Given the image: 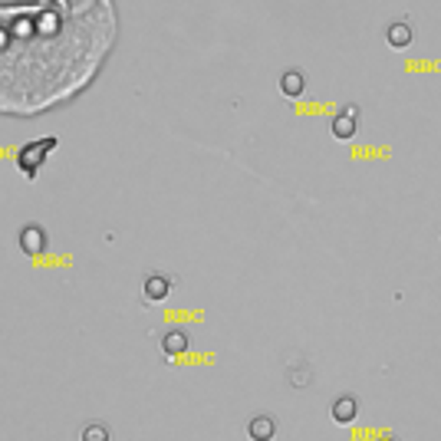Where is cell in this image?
Returning <instances> with one entry per match:
<instances>
[{"mask_svg":"<svg viewBox=\"0 0 441 441\" xmlns=\"http://www.w3.org/2000/svg\"><path fill=\"white\" fill-rule=\"evenodd\" d=\"M280 89H283V96L297 99V96H303V89H306V76L300 69H287V73L280 76Z\"/></svg>","mask_w":441,"mask_h":441,"instance_id":"cell-7","label":"cell"},{"mask_svg":"<svg viewBox=\"0 0 441 441\" xmlns=\"http://www.w3.org/2000/svg\"><path fill=\"white\" fill-rule=\"evenodd\" d=\"M162 349L168 356L185 353V349H188V333H185V329H168V333L162 336Z\"/></svg>","mask_w":441,"mask_h":441,"instance_id":"cell-8","label":"cell"},{"mask_svg":"<svg viewBox=\"0 0 441 441\" xmlns=\"http://www.w3.org/2000/svg\"><path fill=\"white\" fill-rule=\"evenodd\" d=\"M385 37H389V47H395V50H405V47L412 43V26H408V24H392Z\"/></svg>","mask_w":441,"mask_h":441,"instance_id":"cell-9","label":"cell"},{"mask_svg":"<svg viewBox=\"0 0 441 441\" xmlns=\"http://www.w3.org/2000/svg\"><path fill=\"white\" fill-rule=\"evenodd\" d=\"M277 435V418L274 415H253L247 422V438L251 441H270Z\"/></svg>","mask_w":441,"mask_h":441,"instance_id":"cell-4","label":"cell"},{"mask_svg":"<svg viewBox=\"0 0 441 441\" xmlns=\"http://www.w3.org/2000/svg\"><path fill=\"white\" fill-rule=\"evenodd\" d=\"M79 441H109V428L102 422H86L79 431Z\"/></svg>","mask_w":441,"mask_h":441,"instance_id":"cell-10","label":"cell"},{"mask_svg":"<svg viewBox=\"0 0 441 441\" xmlns=\"http://www.w3.org/2000/svg\"><path fill=\"white\" fill-rule=\"evenodd\" d=\"M142 293H145V300H149V303H162V300H168L172 283H168L165 274H149L145 283H142Z\"/></svg>","mask_w":441,"mask_h":441,"instance_id":"cell-5","label":"cell"},{"mask_svg":"<svg viewBox=\"0 0 441 441\" xmlns=\"http://www.w3.org/2000/svg\"><path fill=\"white\" fill-rule=\"evenodd\" d=\"M378 441H395V438H378Z\"/></svg>","mask_w":441,"mask_h":441,"instance_id":"cell-11","label":"cell"},{"mask_svg":"<svg viewBox=\"0 0 441 441\" xmlns=\"http://www.w3.org/2000/svg\"><path fill=\"white\" fill-rule=\"evenodd\" d=\"M356 126H359V122H356V109H342V113L333 119V135L340 142H349L356 135Z\"/></svg>","mask_w":441,"mask_h":441,"instance_id":"cell-6","label":"cell"},{"mask_svg":"<svg viewBox=\"0 0 441 441\" xmlns=\"http://www.w3.org/2000/svg\"><path fill=\"white\" fill-rule=\"evenodd\" d=\"M20 251L24 253H40V251H47V231L43 227H37V224H26V227H20Z\"/></svg>","mask_w":441,"mask_h":441,"instance_id":"cell-2","label":"cell"},{"mask_svg":"<svg viewBox=\"0 0 441 441\" xmlns=\"http://www.w3.org/2000/svg\"><path fill=\"white\" fill-rule=\"evenodd\" d=\"M53 145H56V139L47 135V139L30 142V145H24V149L17 151V165L24 168V175H37V168L43 165V158H47V151H50Z\"/></svg>","mask_w":441,"mask_h":441,"instance_id":"cell-1","label":"cell"},{"mask_svg":"<svg viewBox=\"0 0 441 441\" xmlns=\"http://www.w3.org/2000/svg\"><path fill=\"white\" fill-rule=\"evenodd\" d=\"M329 415H333L336 425H353V418L359 415V399L356 395H340L333 402V408H329Z\"/></svg>","mask_w":441,"mask_h":441,"instance_id":"cell-3","label":"cell"}]
</instances>
